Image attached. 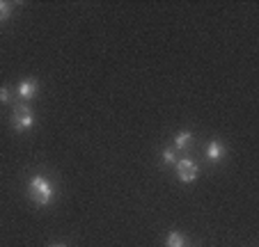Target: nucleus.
Returning <instances> with one entry per match:
<instances>
[{
	"label": "nucleus",
	"instance_id": "nucleus-9",
	"mask_svg": "<svg viewBox=\"0 0 259 247\" xmlns=\"http://www.w3.org/2000/svg\"><path fill=\"white\" fill-rule=\"evenodd\" d=\"M10 101H12V89L0 87V103H10Z\"/></svg>",
	"mask_w": 259,
	"mask_h": 247
},
{
	"label": "nucleus",
	"instance_id": "nucleus-5",
	"mask_svg": "<svg viewBox=\"0 0 259 247\" xmlns=\"http://www.w3.org/2000/svg\"><path fill=\"white\" fill-rule=\"evenodd\" d=\"M227 154L225 144H220L218 140H211L209 142V149H206V158L211 160V163H218V160H223Z\"/></svg>",
	"mask_w": 259,
	"mask_h": 247
},
{
	"label": "nucleus",
	"instance_id": "nucleus-1",
	"mask_svg": "<svg viewBox=\"0 0 259 247\" xmlns=\"http://www.w3.org/2000/svg\"><path fill=\"white\" fill-rule=\"evenodd\" d=\"M28 197L32 199L37 206H49L53 202V185L44 179V176H32L28 183Z\"/></svg>",
	"mask_w": 259,
	"mask_h": 247
},
{
	"label": "nucleus",
	"instance_id": "nucleus-10",
	"mask_svg": "<svg viewBox=\"0 0 259 247\" xmlns=\"http://www.w3.org/2000/svg\"><path fill=\"white\" fill-rule=\"evenodd\" d=\"M163 163H165V165L177 163V158H175V151H172V149H165V151H163Z\"/></svg>",
	"mask_w": 259,
	"mask_h": 247
},
{
	"label": "nucleus",
	"instance_id": "nucleus-6",
	"mask_svg": "<svg viewBox=\"0 0 259 247\" xmlns=\"http://www.w3.org/2000/svg\"><path fill=\"white\" fill-rule=\"evenodd\" d=\"M193 142V135L188 131H181L175 135V149L177 151H186V146Z\"/></svg>",
	"mask_w": 259,
	"mask_h": 247
},
{
	"label": "nucleus",
	"instance_id": "nucleus-7",
	"mask_svg": "<svg viewBox=\"0 0 259 247\" xmlns=\"http://www.w3.org/2000/svg\"><path fill=\"white\" fill-rule=\"evenodd\" d=\"M165 242H167V247H184V236L179 231H172Z\"/></svg>",
	"mask_w": 259,
	"mask_h": 247
},
{
	"label": "nucleus",
	"instance_id": "nucleus-8",
	"mask_svg": "<svg viewBox=\"0 0 259 247\" xmlns=\"http://www.w3.org/2000/svg\"><path fill=\"white\" fill-rule=\"evenodd\" d=\"M10 16H12V3H3V0H0V23L7 21Z\"/></svg>",
	"mask_w": 259,
	"mask_h": 247
},
{
	"label": "nucleus",
	"instance_id": "nucleus-11",
	"mask_svg": "<svg viewBox=\"0 0 259 247\" xmlns=\"http://www.w3.org/2000/svg\"><path fill=\"white\" fill-rule=\"evenodd\" d=\"M49 247H67L64 242H55V245H49Z\"/></svg>",
	"mask_w": 259,
	"mask_h": 247
},
{
	"label": "nucleus",
	"instance_id": "nucleus-3",
	"mask_svg": "<svg viewBox=\"0 0 259 247\" xmlns=\"http://www.w3.org/2000/svg\"><path fill=\"white\" fill-rule=\"evenodd\" d=\"M177 176H179L181 183H193L197 179V165L191 158L177 160Z\"/></svg>",
	"mask_w": 259,
	"mask_h": 247
},
{
	"label": "nucleus",
	"instance_id": "nucleus-2",
	"mask_svg": "<svg viewBox=\"0 0 259 247\" xmlns=\"http://www.w3.org/2000/svg\"><path fill=\"white\" fill-rule=\"evenodd\" d=\"M32 124H34V115L30 110V106L28 103H16L14 112H12V128L23 133L28 128H32Z\"/></svg>",
	"mask_w": 259,
	"mask_h": 247
},
{
	"label": "nucleus",
	"instance_id": "nucleus-4",
	"mask_svg": "<svg viewBox=\"0 0 259 247\" xmlns=\"http://www.w3.org/2000/svg\"><path fill=\"white\" fill-rule=\"evenodd\" d=\"M37 89H39V82L34 80V78H25V80L19 82L16 92H19V98H23V101H30V98H34Z\"/></svg>",
	"mask_w": 259,
	"mask_h": 247
}]
</instances>
